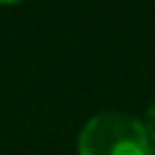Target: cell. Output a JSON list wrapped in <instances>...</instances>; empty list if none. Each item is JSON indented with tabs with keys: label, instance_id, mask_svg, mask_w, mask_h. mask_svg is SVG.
Here are the masks:
<instances>
[{
	"label": "cell",
	"instance_id": "6da1fadb",
	"mask_svg": "<svg viewBox=\"0 0 155 155\" xmlns=\"http://www.w3.org/2000/svg\"><path fill=\"white\" fill-rule=\"evenodd\" d=\"M148 145L145 126L121 111L92 116L78 138L80 155H145Z\"/></svg>",
	"mask_w": 155,
	"mask_h": 155
},
{
	"label": "cell",
	"instance_id": "7a4b0ae2",
	"mask_svg": "<svg viewBox=\"0 0 155 155\" xmlns=\"http://www.w3.org/2000/svg\"><path fill=\"white\" fill-rule=\"evenodd\" d=\"M145 133H148V138H153V143H155V102L148 107V114H145Z\"/></svg>",
	"mask_w": 155,
	"mask_h": 155
},
{
	"label": "cell",
	"instance_id": "3957f363",
	"mask_svg": "<svg viewBox=\"0 0 155 155\" xmlns=\"http://www.w3.org/2000/svg\"><path fill=\"white\" fill-rule=\"evenodd\" d=\"M145 155H155V143H150V145H148V150H145Z\"/></svg>",
	"mask_w": 155,
	"mask_h": 155
}]
</instances>
